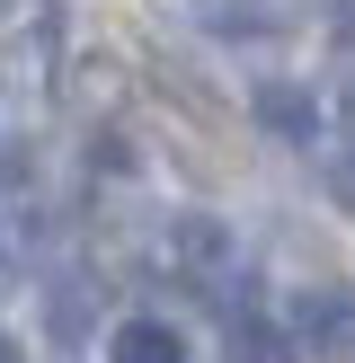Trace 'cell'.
Wrapping results in <instances>:
<instances>
[{
    "label": "cell",
    "mask_w": 355,
    "mask_h": 363,
    "mask_svg": "<svg viewBox=\"0 0 355 363\" xmlns=\"http://www.w3.org/2000/svg\"><path fill=\"white\" fill-rule=\"evenodd\" d=\"M284 18H293V0H231L222 27H284Z\"/></svg>",
    "instance_id": "7"
},
{
    "label": "cell",
    "mask_w": 355,
    "mask_h": 363,
    "mask_svg": "<svg viewBox=\"0 0 355 363\" xmlns=\"http://www.w3.org/2000/svg\"><path fill=\"white\" fill-rule=\"evenodd\" d=\"M0 275H9V266H0Z\"/></svg>",
    "instance_id": "9"
},
{
    "label": "cell",
    "mask_w": 355,
    "mask_h": 363,
    "mask_svg": "<svg viewBox=\"0 0 355 363\" xmlns=\"http://www.w3.org/2000/svg\"><path fill=\"white\" fill-rule=\"evenodd\" d=\"M89 319H98V284H89V275H62V284L45 293V328L62 337V346H80Z\"/></svg>",
    "instance_id": "5"
},
{
    "label": "cell",
    "mask_w": 355,
    "mask_h": 363,
    "mask_svg": "<svg viewBox=\"0 0 355 363\" xmlns=\"http://www.w3.org/2000/svg\"><path fill=\"white\" fill-rule=\"evenodd\" d=\"M0 363H27V354H18V346H9V337H0Z\"/></svg>",
    "instance_id": "8"
},
{
    "label": "cell",
    "mask_w": 355,
    "mask_h": 363,
    "mask_svg": "<svg viewBox=\"0 0 355 363\" xmlns=\"http://www.w3.org/2000/svg\"><path fill=\"white\" fill-rule=\"evenodd\" d=\"M169 248H178V266H187V275H222V266H231V240H222V222H204V213L169 222Z\"/></svg>",
    "instance_id": "4"
},
{
    "label": "cell",
    "mask_w": 355,
    "mask_h": 363,
    "mask_svg": "<svg viewBox=\"0 0 355 363\" xmlns=\"http://www.w3.org/2000/svg\"><path fill=\"white\" fill-rule=\"evenodd\" d=\"M106 363H187V337H178L169 319H124V328L106 337Z\"/></svg>",
    "instance_id": "3"
},
{
    "label": "cell",
    "mask_w": 355,
    "mask_h": 363,
    "mask_svg": "<svg viewBox=\"0 0 355 363\" xmlns=\"http://www.w3.org/2000/svg\"><path fill=\"white\" fill-rule=\"evenodd\" d=\"M222 363H293V354H284V337H275V328L240 319V328H231V354H222Z\"/></svg>",
    "instance_id": "6"
},
{
    "label": "cell",
    "mask_w": 355,
    "mask_h": 363,
    "mask_svg": "<svg viewBox=\"0 0 355 363\" xmlns=\"http://www.w3.org/2000/svg\"><path fill=\"white\" fill-rule=\"evenodd\" d=\"M248 106H258V124H266V133H284V142H311V133H320V106H311V89H302V80H258V98H248Z\"/></svg>",
    "instance_id": "2"
},
{
    "label": "cell",
    "mask_w": 355,
    "mask_h": 363,
    "mask_svg": "<svg viewBox=\"0 0 355 363\" xmlns=\"http://www.w3.org/2000/svg\"><path fill=\"white\" fill-rule=\"evenodd\" d=\"M293 328H302L311 354H355V301H346V293H302Z\"/></svg>",
    "instance_id": "1"
}]
</instances>
